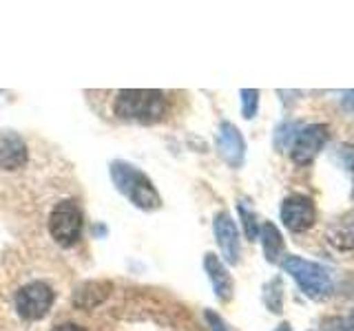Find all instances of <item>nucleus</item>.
I'll use <instances>...</instances> for the list:
<instances>
[{
	"mask_svg": "<svg viewBox=\"0 0 354 331\" xmlns=\"http://www.w3.org/2000/svg\"><path fill=\"white\" fill-rule=\"evenodd\" d=\"M115 115L127 121H138V124H155L160 121L169 102L162 91H151V88H124L115 97Z\"/></svg>",
	"mask_w": 354,
	"mask_h": 331,
	"instance_id": "obj_1",
	"label": "nucleus"
},
{
	"mask_svg": "<svg viewBox=\"0 0 354 331\" xmlns=\"http://www.w3.org/2000/svg\"><path fill=\"white\" fill-rule=\"evenodd\" d=\"M111 179L133 205L142 210H158L162 205V199L155 190L153 181L136 166L127 161H113L111 163Z\"/></svg>",
	"mask_w": 354,
	"mask_h": 331,
	"instance_id": "obj_2",
	"label": "nucleus"
},
{
	"mask_svg": "<svg viewBox=\"0 0 354 331\" xmlns=\"http://www.w3.org/2000/svg\"><path fill=\"white\" fill-rule=\"evenodd\" d=\"M283 272L290 274L301 292L313 301H324L332 294V279L324 265L301 257H288L283 261Z\"/></svg>",
	"mask_w": 354,
	"mask_h": 331,
	"instance_id": "obj_3",
	"label": "nucleus"
},
{
	"mask_svg": "<svg viewBox=\"0 0 354 331\" xmlns=\"http://www.w3.org/2000/svg\"><path fill=\"white\" fill-rule=\"evenodd\" d=\"M82 210L71 199H64V201L55 203V208L49 214V232L51 239L62 248H73L82 237Z\"/></svg>",
	"mask_w": 354,
	"mask_h": 331,
	"instance_id": "obj_4",
	"label": "nucleus"
},
{
	"mask_svg": "<svg viewBox=\"0 0 354 331\" xmlns=\"http://www.w3.org/2000/svg\"><path fill=\"white\" fill-rule=\"evenodd\" d=\"M53 305V290L42 281H33L20 287L16 294V312L25 320H40Z\"/></svg>",
	"mask_w": 354,
	"mask_h": 331,
	"instance_id": "obj_5",
	"label": "nucleus"
},
{
	"mask_svg": "<svg viewBox=\"0 0 354 331\" xmlns=\"http://www.w3.org/2000/svg\"><path fill=\"white\" fill-rule=\"evenodd\" d=\"M328 126L326 124H308L299 128L297 137L290 146V157L297 166H308L317 159V154L324 150L328 141Z\"/></svg>",
	"mask_w": 354,
	"mask_h": 331,
	"instance_id": "obj_6",
	"label": "nucleus"
},
{
	"mask_svg": "<svg viewBox=\"0 0 354 331\" xmlns=\"http://www.w3.org/2000/svg\"><path fill=\"white\" fill-rule=\"evenodd\" d=\"M281 221L290 232H306L315 225L317 221V208L315 201L306 194H290L281 203Z\"/></svg>",
	"mask_w": 354,
	"mask_h": 331,
	"instance_id": "obj_7",
	"label": "nucleus"
},
{
	"mask_svg": "<svg viewBox=\"0 0 354 331\" xmlns=\"http://www.w3.org/2000/svg\"><path fill=\"white\" fill-rule=\"evenodd\" d=\"M217 150L221 154L230 168H239L243 163V154H246V141H243L241 132L235 124L224 121L219 126V135H217Z\"/></svg>",
	"mask_w": 354,
	"mask_h": 331,
	"instance_id": "obj_8",
	"label": "nucleus"
},
{
	"mask_svg": "<svg viewBox=\"0 0 354 331\" xmlns=\"http://www.w3.org/2000/svg\"><path fill=\"white\" fill-rule=\"evenodd\" d=\"M215 239H217V245L224 254L226 263L230 265H237L239 263V232L232 217L228 212H219L215 217Z\"/></svg>",
	"mask_w": 354,
	"mask_h": 331,
	"instance_id": "obj_9",
	"label": "nucleus"
},
{
	"mask_svg": "<svg viewBox=\"0 0 354 331\" xmlns=\"http://www.w3.org/2000/svg\"><path fill=\"white\" fill-rule=\"evenodd\" d=\"M27 159H29V148L25 139L14 130L0 132V168L18 170L27 163Z\"/></svg>",
	"mask_w": 354,
	"mask_h": 331,
	"instance_id": "obj_10",
	"label": "nucleus"
},
{
	"mask_svg": "<svg viewBox=\"0 0 354 331\" xmlns=\"http://www.w3.org/2000/svg\"><path fill=\"white\" fill-rule=\"evenodd\" d=\"M204 270L208 274L210 279V285H213L215 290V296L219 298V301H230L232 298V290H235V285H232V276L228 274L226 265L219 261L217 254L208 252L204 257Z\"/></svg>",
	"mask_w": 354,
	"mask_h": 331,
	"instance_id": "obj_11",
	"label": "nucleus"
},
{
	"mask_svg": "<svg viewBox=\"0 0 354 331\" xmlns=\"http://www.w3.org/2000/svg\"><path fill=\"white\" fill-rule=\"evenodd\" d=\"M326 237L330 241L332 248H337L341 252L354 250V210H348L341 217H337L328 225Z\"/></svg>",
	"mask_w": 354,
	"mask_h": 331,
	"instance_id": "obj_12",
	"label": "nucleus"
},
{
	"mask_svg": "<svg viewBox=\"0 0 354 331\" xmlns=\"http://www.w3.org/2000/svg\"><path fill=\"white\" fill-rule=\"evenodd\" d=\"M261 245H263V257L268 263H277L281 259L283 254V237L281 232L277 230L274 223H270V221H266V223L261 225Z\"/></svg>",
	"mask_w": 354,
	"mask_h": 331,
	"instance_id": "obj_13",
	"label": "nucleus"
},
{
	"mask_svg": "<svg viewBox=\"0 0 354 331\" xmlns=\"http://www.w3.org/2000/svg\"><path fill=\"white\" fill-rule=\"evenodd\" d=\"M106 296H109V285L91 281V283H84L82 287H77L73 294V303L82 309H91L102 303Z\"/></svg>",
	"mask_w": 354,
	"mask_h": 331,
	"instance_id": "obj_14",
	"label": "nucleus"
},
{
	"mask_svg": "<svg viewBox=\"0 0 354 331\" xmlns=\"http://www.w3.org/2000/svg\"><path fill=\"white\" fill-rule=\"evenodd\" d=\"M263 301L268 305V309L272 314H279L281 312V305H283V290H281V281L274 279L268 285L263 287Z\"/></svg>",
	"mask_w": 354,
	"mask_h": 331,
	"instance_id": "obj_15",
	"label": "nucleus"
},
{
	"mask_svg": "<svg viewBox=\"0 0 354 331\" xmlns=\"http://www.w3.org/2000/svg\"><path fill=\"white\" fill-rule=\"evenodd\" d=\"M239 214H241V223H243V232H246L248 241H257L259 237V223L257 217L250 210V205L246 201H239Z\"/></svg>",
	"mask_w": 354,
	"mask_h": 331,
	"instance_id": "obj_16",
	"label": "nucleus"
},
{
	"mask_svg": "<svg viewBox=\"0 0 354 331\" xmlns=\"http://www.w3.org/2000/svg\"><path fill=\"white\" fill-rule=\"evenodd\" d=\"M299 126L297 124H292V121H283V124L277 128V132H274V148H279V150H283V148H288V146H292V141H295V137H297V130Z\"/></svg>",
	"mask_w": 354,
	"mask_h": 331,
	"instance_id": "obj_17",
	"label": "nucleus"
},
{
	"mask_svg": "<svg viewBox=\"0 0 354 331\" xmlns=\"http://www.w3.org/2000/svg\"><path fill=\"white\" fill-rule=\"evenodd\" d=\"M257 108H259V91L254 88H243L241 91V113L246 119H252L257 115Z\"/></svg>",
	"mask_w": 354,
	"mask_h": 331,
	"instance_id": "obj_18",
	"label": "nucleus"
},
{
	"mask_svg": "<svg viewBox=\"0 0 354 331\" xmlns=\"http://www.w3.org/2000/svg\"><path fill=\"white\" fill-rule=\"evenodd\" d=\"M204 318H206V323L210 325V331H228L226 325H224V320H221L215 312H210V309H206V312H204Z\"/></svg>",
	"mask_w": 354,
	"mask_h": 331,
	"instance_id": "obj_19",
	"label": "nucleus"
},
{
	"mask_svg": "<svg viewBox=\"0 0 354 331\" xmlns=\"http://www.w3.org/2000/svg\"><path fill=\"white\" fill-rule=\"evenodd\" d=\"M319 331H346V323H343V318H326Z\"/></svg>",
	"mask_w": 354,
	"mask_h": 331,
	"instance_id": "obj_20",
	"label": "nucleus"
},
{
	"mask_svg": "<svg viewBox=\"0 0 354 331\" xmlns=\"http://www.w3.org/2000/svg\"><path fill=\"white\" fill-rule=\"evenodd\" d=\"M341 106H343V110H348V113H354V91H346V93H343Z\"/></svg>",
	"mask_w": 354,
	"mask_h": 331,
	"instance_id": "obj_21",
	"label": "nucleus"
},
{
	"mask_svg": "<svg viewBox=\"0 0 354 331\" xmlns=\"http://www.w3.org/2000/svg\"><path fill=\"white\" fill-rule=\"evenodd\" d=\"M51 331H84L82 327H77L73 323H66V325H58V327H53Z\"/></svg>",
	"mask_w": 354,
	"mask_h": 331,
	"instance_id": "obj_22",
	"label": "nucleus"
},
{
	"mask_svg": "<svg viewBox=\"0 0 354 331\" xmlns=\"http://www.w3.org/2000/svg\"><path fill=\"white\" fill-rule=\"evenodd\" d=\"M343 323H346V331H354V312L350 314L348 320H343Z\"/></svg>",
	"mask_w": 354,
	"mask_h": 331,
	"instance_id": "obj_23",
	"label": "nucleus"
},
{
	"mask_svg": "<svg viewBox=\"0 0 354 331\" xmlns=\"http://www.w3.org/2000/svg\"><path fill=\"white\" fill-rule=\"evenodd\" d=\"M274 331H292V329H290V325H288V323H281V325L277 327Z\"/></svg>",
	"mask_w": 354,
	"mask_h": 331,
	"instance_id": "obj_24",
	"label": "nucleus"
},
{
	"mask_svg": "<svg viewBox=\"0 0 354 331\" xmlns=\"http://www.w3.org/2000/svg\"><path fill=\"white\" fill-rule=\"evenodd\" d=\"M352 199H354V188H352Z\"/></svg>",
	"mask_w": 354,
	"mask_h": 331,
	"instance_id": "obj_25",
	"label": "nucleus"
}]
</instances>
